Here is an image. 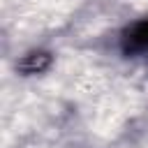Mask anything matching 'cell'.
<instances>
[{"label":"cell","instance_id":"cell-1","mask_svg":"<svg viewBox=\"0 0 148 148\" xmlns=\"http://www.w3.org/2000/svg\"><path fill=\"white\" fill-rule=\"evenodd\" d=\"M120 49L127 56L148 53V18H139L130 23L120 35Z\"/></svg>","mask_w":148,"mask_h":148},{"label":"cell","instance_id":"cell-2","mask_svg":"<svg viewBox=\"0 0 148 148\" xmlns=\"http://www.w3.org/2000/svg\"><path fill=\"white\" fill-rule=\"evenodd\" d=\"M49 65H51L49 51H30L16 62L18 72H23V74H42V72L49 69Z\"/></svg>","mask_w":148,"mask_h":148}]
</instances>
